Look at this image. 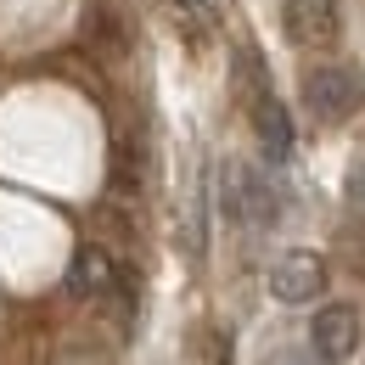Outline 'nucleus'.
<instances>
[{
	"label": "nucleus",
	"instance_id": "1",
	"mask_svg": "<svg viewBox=\"0 0 365 365\" xmlns=\"http://www.w3.org/2000/svg\"><path fill=\"white\" fill-rule=\"evenodd\" d=\"M304 101L315 107L326 124H337V118L360 113V101H365V79L354 73V68H315V73L304 79Z\"/></svg>",
	"mask_w": 365,
	"mask_h": 365
},
{
	"label": "nucleus",
	"instance_id": "2",
	"mask_svg": "<svg viewBox=\"0 0 365 365\" xmlns=\"http://www.w3.org/2000/svg\"><path fill=\"white\" fill-rule=\"evenodd\" d=\"M225 208L242 220V225H275L281 220V191H275L259 169H230L225 175Z\"/></svg>",
	"mask_w": 365,
	"mask_h": 365
},
{
	"label": "nucleus",
	"instance_id": "3",
	"mask_svg": "<svg viewBox=\"0 0 365 365\" xmlns=\"http://www.w3.org/2000/svg\"><path fill=\"white\" fill-rule=\"evenodd\" d=\"M270 292L281 304H309L326 292V259L309 253V247H292V253H281L270 270Z\"/></svg>",
	"mask_w": 365,
	"mask_h": 365
},
{
	"label": "nucleus",
	"instance_id": "4",
	"mask_svg": "<svg viewBox=\"0 0 365 365\" xmlns=\"http://www.w3.org/2000/svg\"><path fill=\"white\" fill-rule=\"evenodd\" d=\"M281 23H287V40L292 46H309V51H326L343 29V11L337 0H287L281 6Z\"/></svg>",
	"mask_w": 365,
	"mask_h": 365
},
{
	"label": "nucleus",
	"instance_id": "5",
	"mask_svg": "<svg viewBox=\"0 0 365 365\" xmlns=\"http://www.w3.org/2000/svg\"><path fill=\"white\" fill-rule=\"evenodd\" d=\"M360 349V315L349 304H326L315 315V354L320 365H343L349 354Z\"/></svg>",
	"mask_w": 365,
	"mask_h": 365
},
{
	"label": "nucleus",
	"instance_id": "6",
	"mask_svg": "<svg viewBox=\"0 0 365 365\" xmlns=\"http://www.w3.org/2000/svg\"><path fill=\"white\" fill-rule=\"evenodd\" d=\"M113 287H118L113 253H107V247H79L73 264H68V292H73V298H101V292H113Z\"/></svg>",
	"mask_w": 365,
	"mask_h": 365
},
{
	"label": "nucleus",
	"instance_id": "7",
	"mask_svg": "<svg viewBox=\"0 0 365 365\" xmlns=\"http://www.w3.org/2000/svg\"><path fill=\"white\" fill-rule=\"evenodd\" d=\"M253 130H259V140H264V152L275 163L292 152V118H287V107L270 91H259V101H253Z\"/></svg>",
	"mask_w": 365,
	"mask_h": 365
},
{
	"label": "nucleus",
	"instance_id": "8",
	"mask_svg": "<svg viewBox=\"0 0 365 365\" xmlns=\"http://www.w3.org/2000/svg\"><path fill=\"white\" fill-rule=\"evenodd\" d=\"M197 365H230V343H225V331H208V337H202V349H197Z\"/></svg>",
	"mask_w": 365,
	"mask_h": 365
},
{
	"label": "nucleus",
	"instance_id": "9",
	"mask_svg": "<svg viewBox=\"0 0 365 365\" xmlns=\"http://www.w3.org/2000/svg\"><path fill=\"white\" fill-rule=\"evenodd\" d=\"M343 197H349V208H360V214H365V163H354V169H349Z\"/></svg>",
	"mask_w": 365,
	"mask_h": 365
},
{
	"label": "nucleus",
	"instance_id": "10",
	"mask_svg": "<svg viewBox=\"0 0 365 365\" xmlns=\"http://www.w3.org/2000/svg\"><path fill=\"white\" fill-rule=\"evenodd\" d=\"M180 6L191 11V17H202V23H214V17L225 11V0H180Z\"/></svg>",
	"mask_w": 365,
	"mask_h": 365
},
{
	"label": "nucleus",
	"instance_id": "11",
	"mask_svg": "<svg viewBox=\"0 0 365 365\" xmlns=\"http://www.w3.org/2000/svg\"><path fill=\"white\" fill-rule=\"evenodd\" d=\"M270 365H304V360H298V354H275Z\"/></svg>",
	"mask_w": 365,
	"mask_h": 365
}]
</instances>
